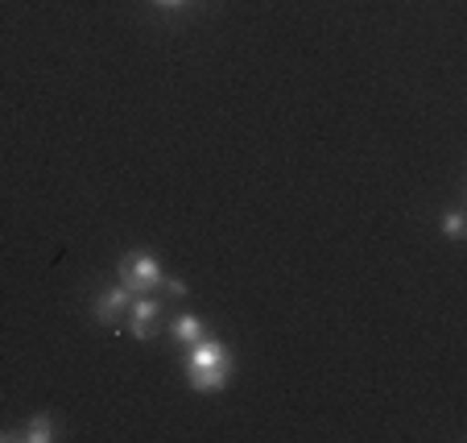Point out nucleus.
I'll use <instances>...</instances> for the list:
<instances>
[{
  "mask_svg": "<svg viewBox=\"0 0 467 443\" xmlns=\"http://www.w3.org/2000/svg\"><path fill=\"white\" fill-rule=\"evenodd\" d=\"M186 382H191L194 394H220V390H228V382H232V353H228V344H220V340H212V336L186 344Z\"/></svg>",
  "mask_w": 467,
  "mask_h": 443,
  "instance_id": "f257e3e1",
  "label": "nucleus"
},
{
  "mask_svg": "<svg viewBox=\"0 0 467 443\" xmlns=\"http://www.w3.org/2000/svg\"><path fill=\"white\" fill-rule=\"evenodd\" d=\"M116 278H120L124 290L132 294H186L182 282H174V278H166V269H161V261L153 258V253H124L120 266H116Z\"/></svg>",
  "mask_w": 467,
  "mask_h": 443,
  "instance_id": "f03ea898",
  "label": "nucleus"
},
{
  "mask_svg": "<svg viewBox=\"0 0 467 443\" xmlns=\"http://www.w3.org/2000/svg\"><path fill=\"white\" fill-rule=\"evenodd\" d=\"M124 320H129V332L137 340H150L158 336V320H161V299L153 294H132L129 311H124Z\"/></svg>",
  "mask_w": 467,
  "mask_h": 443,
  "instance_id": "7ed1b4c3",
  "label": "nucleus"
},
{
  "mask_svg": "<svg viewBox=\"0 0 467 443\" xmlns=\"http://www.w3.org/2000/svg\"><path fill=\"white\" fill-rule=\"evenodd\" d=\"M129 302H132V290H124V286L116 282V286H108L104 294H96V307H91V315H96L104 328H116V323L124 320Z\"/></svg>",
  "mask_w": 467,
  "mask_h": 443,
  "instance_id": "20e7f679",
  "label": "nucleus"
},
{
  "mask_svg": "<svg viewBox=\"0 0 467 443\" xmlns=\"http://www.w3.org/2000/svg\"><path fill=\"white\" fill-rule=\"evenodd\" d=\"M58 435H62L58 418H54V415H34L17 435H9V439H21V443H54Z\"/></svg>",
  "mask_w": 467,
  "mask_h": 443,
  "instance_id": "39448f33",
  "label": "nucleus"
},
{
  "mask_svg": "<svg viewBox=\"0 0 467 443\" xmlns=\"http://www.w3.org/2000/svg\"><path fill=\"white\" fill-rule=\"evenodd\" d=\"M170 336H174L178 344H194V340L207 336V328H203V320H199V315H191V311H186V315H178V320L170 323Z\"/></svg>",
  "mask_w": 467,
  "mask_h": 443,
  "instance_id": "423d86ee",
  "label": "nucleus"
},
{
  "mask_svg": "<svg viewBox=\"0 0 467 443\" xmlns=\"http://www.w3.org/2000/svg\"><path fill=\"white\" fill-rule=\"evenodd\" d=\"M442 237H447V240H463L467 237L463 212H447V216H442Z\"/></svg>",
  "mask_w": 467,
  "mask_h": 443,
  "instance_id": "0eeeda50",
  "label": "nucleus"
},
{
  "mask_svg": "<svg viewBox=\"0 0 467 443\" xmlns=\"http://www.w3.org/2000/svg\"><path fill=\"white\" fill-rule=\"evenodd\" d=\"M153 9H161V13H178V9H186L191 0H150Z\"/></svg>",
  "mask_w": 467,
  "mask_h": 443,
  "instance_id": "6e6552de",
  "label": "nucleus"
}]
</instances>
